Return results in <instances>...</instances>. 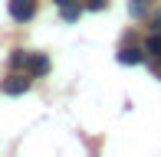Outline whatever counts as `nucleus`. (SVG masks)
<instances>
[{"instance_id": "nucleus-3", "label": "nucleus", "mask_w": 161, "mask_h": 157, "mask_svg": "<svg viewBox=\"0 0 161 157\" xmlns=\"http://www.w3.org/2000/svg\"><path fill=\"white\" fill-rule=\"evenodd\" d=\"M23 66H26V72H30V75H46V72H49V59H46V56H40V53L26 56Z\"/></svg>"}, {"instance_id": "nucleus-5", "label": "nucleus", "mask_w": 161, "mask_h": 157, "mask_svg": "<svg viewBox=\"0 0 161 157\" xmlns=\"http://www.w3.org/2000/svg\"><path fill=\"white\" fill-rule=\"evenodd\" d=\"M145 56L138 53V49H131V46H125V49H119V62L122 66H138V62H142Z\"/></svg>"}, {"instance_id": "nucleus-8", "label": "nucleus", "mask_w": 161, "mask_h": 157, "mask_svg": "<svg viewBox=\"0 0 161 157\" xmlns=\"http://www.w3.org/2000/svg\"><path fill=\"white\" fill-rule=\"evenodd\" d=\"M86 7H89V10H105L108 0H86Z\"/></svg>"}, {"instance_id": "nucleus-11", "label": "nucleus", "mask_w": 161, "mask_h": 157, "mask_svg": "<svg viewBox=\"0 0 161 157\" xmlns=\"http://www.w3.org/2000/svg\"><path fill=\"white\" fill-rule=\"evenodd\" d=\"M56 3H66V0H56Z\"/></svg>"}, {"instance_id": "nucleus-2", "label": "nucleus", "mask_w": 161, "mask_h": 157, "mask_svg": "<svg viewBox=\"0 0 161 157\" xmlns=\"http://www.w3.org/2000/svg\"><path fill=\"white\" fill-rule=\"evenodd\" d=\"M26 89H30V75H10V78H7V82H3V92H7V95H23V92Z\"/></svg>"}, {"instance_id": "nucleus-1", "label": "nucleus", "mask_w": 161, "mask_h": 157, "mask_svg": "<svg viewBox=\"0 0 161 157\" xmlns=\"http://www.w3.org/2000/svg\"><path fill=\"white\" fill-rule=\"evenodd\" d=\"M36 13V0H10V17L20 20V23H26Z\"/></svg>"}, {"instance_id": "nucleus-9", "label": "nucleus", "mask_w": 161, "mask_h": 157, "mask_svg": "<svg viewBox=\"0 0 161 157\" xmlns=\"http://www.w3.org/2000/svg\"><path fill=\"white\" fill-rule=\"evenodd\" d=\"M23 62H26V53H23V49H17V53H13V66H23Z\"/></svg>"}, {"instance_id": "nucleus-4", "label": "nucleus", "mask_w": 161, "mask_h": 157, "mask_svg": "<svg viewBox=\"0 0 161 157\" xmlns=\"http://www.w3.org/2000/svg\"><path fill=\"white\" fill-rule=\"evenodd\" d=\"M59 13L66 23H72V20H79V13H82V7L76 3V0H66V3H59Z\"/></svg>"}, {"instance_id": "nucleus-12", "label": "nucleus", "mask_w": 161, "mask_h": 157, "mask_svg": "<svg viewBox=\"0 0 161 157\" xmlns=\"http://www.w3.org/2000/svg\"><path fill=\"white\" fill-rule=\"evenodd\" d=\"M158 75H161V72H158Z\"/></svg>"}, {"instance_id": "nucleus-10", "label": "nucleus", "mask_w": 161, "mask_h": 157, "mask_svg": "<svg viewBox=\"0 0 161 157\" xmlns=\"http://www.w3.org/2000/svg\"><path fill=\"white\" fill-rule=\"evenodd\" d=\"M155 30H161V13H158V17H155Z\"/></svg>"}, {"instance_id": "nucleus-7", "label": "nucleus", "mask_w": 161, "mask_h": 157, "mask_svg": "<svg viewBox=\"0 0 161 157\" xmlns=\"http://www.w3.org/2000/svg\"><path fill=\"white\" fill-rule=\"evenodd\" d=\"M128 10H131V17H142V13H145V3H142V0H131Z\"/></svg>"}, {"instance_id": "nucleus-6", "label": "nucleus", "mask_w": 161, "mask_h": 157, "mask_svg": "<svg viewBox=\"0 0 161 157\" xmlns=\"http://www.w3.org/2000/svg\"><path fill=\"white\" fill-rule=\"evenodd\" d=\"M145 53H151V56H161V30H155L148 36V43H145Z\"/></svg>"}]
</instances>
